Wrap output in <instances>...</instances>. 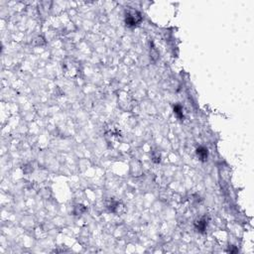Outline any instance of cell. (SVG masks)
<instances>
[{"label": "cell", "instance_id": "6da1fadb", "mask_svg": "<svg viewBox=\"0 0 254 254\" xmlns=\"http://www.w3.org/2000/svg\"><path fill=\"white\" fill-rule=\"evenodd\" d=\"M141 21V16L139 13H128L126 15L125 18V23L127 27H135L138 23Z\"/></svg>", "mask_w": 254, "mask_h": 254}, {"label": "cell", "instance_id": "7a4b0ae2", "mask_svg": "<svg viewBox=\"0 0 254 254\" xmlns=\"http://www.w3.org/2000/svg\"><path fill=\"white\" fill-rule=\"evenodd\" d=\"M197 155L201 161H206L209 157V150L206 147H199L197 149Z\"/></svg>", "mask_w": 254, "mask_h": 254}, {"label": "cell", "instance_id": "3957f363", "mask_svg": "<svg viewBox=\"0 0 254 254\" xmlns=\"http://www.w3.org/2000/svg\"><path fill=\"white\" fill-rule=\"evenodd\" d=\"M206 219H204V218L200 219L199 221L196 222V227H197V229L201 232H203L204 230L206 229Z\"/></svg>", "mask_w": 254, "mask_h": 254}, {"label": "cell", "instance_id": "277c9868", "mask_svg": "<svg viewBox=\"0 0 254 254\" xmlns=\"http://www.w3.org/2000/svg\"><path fill=\"white\" fill-rule=\"evenodd\" d=\"M174 113L177 115V117L178 118H180V119H182V118H184V114H183V108H182V106L181 105H179V104H176L175 106H174Z\"/></svg>", "mask_w": 254, "mask_h": 254}]
</instances>
